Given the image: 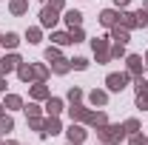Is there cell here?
I'll list each match as a JSON object with an SVG mask.
<instances>
[{
  "label": "cell",
  "instance_id": "cell-1",
  "mask_svg": "<svg viewBox=\"0 0 148 145\" xmlns=\"http://www.w3.org/2000/svg\"><path fill=\"white\" fill-rule=\"evenodd\" d=\"M97 137H100V140H103L106 145H117V142H123L125 131H123L120 125H108V122H106V125H100V128H97Z\"/></svg>",
  "mask_w": 148,
  "mask_h": 145
},
{
  "label": "cell",
  "instance_id": "cell-2",
  "mask_svg": "<svg viewBox=\"0 0 148 145\" xmlns=\"http://www.w3.org/2000/svg\"><path fill=\"white\" fill-rule=\"evenodd\" d=\"M91 49H94V54H97V63H108L111 60V54H108V37L91 40Z\"/></svg>",
  "mask_w": 148,
  "mask_h": 145
},
{
  "label": "cell",
  "instance_id": "cell-3",
  "mask_svg": "<svg viewBox=\"0 0 148 145\" xmlns=\"http://www.w3.org/2000/svg\"><path fill=\"white\" fill-rule=\"evenodd\" d=\"M106 85H108V91H123L128 85V71L125 74H108L106 77Z\"/></svg>",
  "mask_w": 148,
  "mask_h": 145
},
{
  "label": "cell",
  "instance_id": "cell-4",
  "mask_svg": "<svg viewBox=\"0 0 148 145\" xmlns=\"http://www.w3.org/2000/svg\"><path fill=\"white\" fill-rule=\"evenodd\" d=\"M20 63H23V60H20L17 54H3V57H0V74H9V71H14V68H17Z\"/></svg>",
  "mask_w": 148,
  "mask_h": 145
},
{
  "label": "cell",
  "instance_id": "cell-5",
  "mask_svg": "<svg viewBox=\"0 0 148 145\" xmlns=\"http://www.w3.org/2000/svg\"><path fill=\"white\" fill-rule=\"evenodd\" d=\"M57 9H51V6H46L43 12H40V26H46V29H54L57 26Z\"/></svg>",
  "mask_w": 148,
  "mask_h": 145
},
{
  "label": "cell",
  "instance_id": "cell-6",
  "mask_svg": "<svg viewBox=\"0 0 148 145\" xmlns=\"http://www.w3.org/2000/svg\"><path fill=\"white\" fill-rule=\"evenodd\" d=\"M137 108H148V83L137 77Z\"/></svg>",
  "mask_w": 148,
  "mask_h": 145
},
{
  "label": "cell",
  "instance_id": "cell-7",
  "mask_svg": "<svg viewBox=\"0 0 148 145\" xmlns=\"http://www.w3.org/2000/svg\"><path fill=\"white\" fill-rule=\"evenodd\" d=\"M125 63H128V77H143V57L140 54H128Z\"/></svg>",
  "mask_w": 148,
  "mask_h": 145
},
{
  "label": "cell",
  "instance_id": "cell-8",
  "mask_svg": "<svg viewBox=\"0 0 148 145\" xmlns=\"http://www.w3.org/2000/svg\"><path fill=\"white\" fill-rule=\"evenodd\" d=\"M49 134H60V120H57V117L43 120V131H40V137H49Z\"/></svg>",
  "mask_w": 148,
  "mask_h": 145
},
{
  "label": "cell",
  "instance_id": "cell-9",
  "mask_svg": "<svg viewBox=\"0 0 148 145\" xmlns=\"http://www.w3.org/2000/svg\"><path fill=\"white\" fill-rule=\"evenodd\" d=\"M120 26H125V29H140V17H137V14H134V12H123V14H120Z\"/></svg>",
  "mask_w": 148,
  "mask_h": 145
},
{
  "label": "cell",
  "instance_id": "cell-10",
  "mask_svg": "<svg viewBox=\"0 0 148 145\" xmlns=\"http://www.w3.org/2000/svg\"><path fill=\"white\" fill-rule=\"evenodd\" d=\"M86 122L94 125V128H100V125H106V122H108V117H106L103 111H88V114H86Z\"/></svg>",
  "mask_w": 148,
  "mask_h": 145
},
{
  "label": "cell",
  "instance_id": "cell-11",
  "mask_svg": "<svg viewBox=\"0 0 148 145\" xmlns=\"http://www.w3.org/2000/svg\"><path fill=\"white\" fill-rule=\"evenodd\" d=\"M66 134H69V142H83L88 131H86V128H83V125H74V122H71V128H69Z\"/></svg>",
  "mask_w": 148,
  "mask_h": 145
},
{
  "label": "cell",
  "instance_id": "cell-12",
  "mask_svg": "<svg viewBox=\"0 0 148 145\" xmlns=\"http://www.w3.org/2000/svg\"><path fill=\"white\" fill-rule=\"evenodd\" d=\"M100 23H103L106 29H111V26H117V23H120V14H117L114 9H106V12L100 14Z\"/></svg>",
  "mask_w": 148,
  "mask_h": 145
},
{
  "label": "cell",
  "instance_id": "cell-13",
  "mask_svg": "<svg viewBox=\"0 0 148 145\" xmlns=\"http://www.w3.org/2000/svg\"><path fill=\"white\" fill-rule=\"evenodd\" d=\"M111 40H114V43H128V29L120 26V23L111 26Z\"/></svg>",
  "mask_w": 148,
  "mask_h": 145
},
{
  "label": "cell",
  "instance_id": "cell-14",
  "mask_svg": "<svg viewBox=\"0 0 148 145\" xmlns=\"http://www.w3.org/2000/svg\"><path fill=\"white\" fill-rule=\"evenodd\" d=\"M46 111H49V117H57V114L63 111V100H60V97H49V100H46Z\"/></svg>",
  "mask_w": 148,
  "mask_h": 145
},
{
  "label": "cell",
  "instance_id": "cell-15",
  "mask_svg": "<svg viewBox=\"0 0 148 145\" xmlns=\"http://www.w3.org/2000/svg\"><path fill=\"white\" fill-rule=\"evenodd\" d=\"M69 114H71V122H86V114H88V111L83 108L80 103H71V108H69Z\"/></svg>",
  "mask_w": 148,
  "mask_h": 145
},
{
  "label": "cell",
  "instance_id": "cell-16",
  "mask_svg": "<svg viewBox=\"0 0 148 145\" xmlns=\"http://www.w3.org/2000/svg\"><path fill=\"white\" fill-rule=\"evenodd\" d=\"M0 43H3L6 49H17V46H20V34H14V31H6V34L0 37Z\"/></svg>",
  "mask_w": 148,
  "mask_h": 145
},
{
  "label": "cell",
  "instance_id": "cell-17",
  "mask_svg": "<svg viewBox=\"0 0 148 145\" xmlns=\"http://www.w3.org/2000/svg\"><path fill=\"white\" fill-rule=\"evenodd\" d=\"M17 77L23 80V83H29V80L34 77V68H32L29 63H20V66H17Z\"/></svg>",
  "mask_w": 148,
  "mask_h": 145
},
{
  "label": "cell",
  "instance_id": "cell-18",
  "mask_svg": "<svg viewBox=\"0 0 148 145\" xmlns=\"http://www.w3.org/2000/svg\"><path fill=\"white\" fill-rule=\"evenodd\" d=\"M69 68H71V60H63V57H60V60L51 63V71H54V74H66Z\"/></svg>",
  "mask_w": 148,
  "mask_h": 145
},
{
  "label": "cell",
  "instance_id": "cell-19",
  "mask_svg": "<svg viewBox=\"0 0 148 145\" xmlns=\"http://www.w3.org/2000/svg\"><path fill=\"white\" fill-rule=\"evenodd\" d=\"M32 97H34V100H49V88H46L43 83H34V85H32Z\"/></svg>",
  "mask_w": 148,
  "mask_h": 145
},
{
  "label": "cell",
  "instance_id": "cell-20",
  "mask_svg": "<svg viewBox=\"0 0 148 145\" xmlns=\"http://www.w3.org/2000/svg\"><path fill=\"white\" fill-rule=\"evenodd\" d=\"M9 9H12V14H26L29 0H12V3H9Z\"/></svg>",
  "mask_w": 148,
  "mask_h": 145
},
{
  "label": "cell",
  "instance_id": "cell-21",
  "mask_svg": "<svg viewBox=\"0 0 148 145\" xmlns=\"http://www.w3.org/2000/svg\"><path fill=\"white\" fill-rule=\"evenodd\" d=\"M88 100H91V105H106V103H108V94H106V91H91Z\"/></svg>",
  "mask_w": 148,
  "mask_h": 145
},
{
  "label": "cell",
  "instance_id": "cell-22",
  "mask_svg": "<svg viewBox=\"0 0 148 145\" xmlns=\"http://www.w3.org/2000/svg\"><path fill=\"white\" fill-rule=\"evenodd\" d=\"M66 23H69V26L74 29V26H80V23H83V14H80V12H74V9H71V12H66Z\"/></svg>",
  "mask_w": 148,
  "mask_h": 145
},
{
  "label": "cell",
  "instance_id": "cell-23",
  "mask_svg": "<svg viewBox=\"0 0 148 145\" xmlns=\"http://www.w3.org/2000/svg\"><path fill=\"white\" fill-rule=\"evenodd\" d=\"M12 128H14V120L6 117V114H0V134H9Z\"/></svg>",
  "mask_w": 148,
  "mask_h": 145
},
{
  "label": "cell",
  "instance_id": "cell-24",
  "mask_svg": "<svg viewBox=\"0 0 148 145\" xmlns=\"http://www.w3.org/2000/svg\"><path fill=\"white\" fill-rule=\"evenodd\" d=\"M51 40H54L57 46H69V43H71V34H66V31H54Z\"/></svg>",
  "mask_w": 148,
  "mask_h": 145
},
{
  "label": "cell",
  "instance_id": "cell-25",
  "mask_svg": "<svg viewBox=\"0 0 148 145\" xmlns=\"http://www.w3.org/2000/svg\"><path fill=\"white\" fill-rule=\"evenodd\" d=\"M123 131H125V134H137V131H140V120H125V122H123Z\"/></svg>",
  "mask_w": 148,
  "mask_h": 145
},
{
  "label": "cell",
  "instance_id": "cell-26",
  "mask_svg": "<svg viewBox=\"0 0 148 145\" xmlns=\"http://www.w3.org/2000/svg\"><path fill=\"white\" fill-rule=\"evenodd\" d=\"M3 105H6V108H20V105H23V100H20L17 94H9V97H6V103H3Z\"/></svg>",
  "mask_w": 148,
  "mask_h": 145
},
{
  "label": "cell",
  "instance_id": "cell-27",
  "mask_svg": "<svg viewBox=\"0 0 148 145\" xmlns=\"http://www.w3.org/2000/svg\"><path fill=\"white\" fill-rule=\"evenodd\" d=\"M108 54L111 57H125V43H114V46L108 49Z\"/></svg>",
  "mask_w": 148,
  "mask_h": 145
},
{
  "label": "cell",
  "instance_id": "cell-28",
  "mask_svg": "<svg viewBox=\"0 0 148 145\" xmlns=\"http://www.w3.org/2000/svg\"><path fill=\"white\" fill-rule=\"evenodd\" d=\"M32 68H34V80L37 83H43V80L49 77V68H46V66H32Z\"/></svg>",
  "mask_w": 148,
  "mask_h": 145
},
{
  "label": "cell",
  "instance_id": "cell-29",
  "mask_svg": "<svg viewBox=\"0 0 148 145\" xmlns=\"http://www.w3.org/2000/svg\"><path fill=\"white\" fill-rule=\"evenodd\" d=\"M71 68H77V71H86V68H88V60H86V57H74V60H71Z\"/></svg>",
  "mask_w": 148,
  "mask_h": 145
},
{
  "label": "cell",
  "instance_id": "cell-30",
  "mask_svg": "<svg viewBox=\"0 0 148 145\" xmlns=\"http://www.w3.org/2000/svg\"><path fill=\"white\" fill-rule=\"evenodd\" d=\"M69 34H71V43H83V40H86V37H83V29H80V26H74Z\"/></svg>",
  "mask_w": 148,
  "mask_h": 145
},
{
  "label": "cell",
  "instance_id": "cell-31",
  "mask_svg": "<svg viewBox=\"0 0 148 145\" xmlns=\"http://www.w3.org/2000/svg\"><path fill=\"white\" fill-rule=\"evenodd\" d=\"M26 40L29 43H40V29H29L26 31Z\"/></svg>",
  "mask_w": 148,
  "mask_h": 145
},
{
  "label": "cell",
  "instance_id": "cell-32",
  "mask_svg": "<svg viewBox=\"0 0 148 145\" xmlns=\"http://www.w3.org/2000/svg\"><path fill=\"white\" fill-rule=\"evenodd\" d=\"M128 137H131V145H145V137H143L140 131H137V134H128Z\"/></svg>",
  "mask_w": 148,
  "mask_h": 145
},
{
  "label": "cell",
  "instance_id": "cell-33",
  "mask_svg": "<svg viewBox=\"0 0 148 145\" xmlns=\"http://www.w3.org/2000/svg\"><path fill=\"white\" fill-rule=\"evenodd\" d=\"M69 100H71V103H80V100H83V91H80V88H71V91H69Z\"/></svg>",
  "mask_w": 148,
  "mask_h": 145
},
{
  "label": "cell",
  "instance_id": "cell-34",
  "mask_svg": "<svg viewBox=\"0 0 148 145\" xmlns=\"http://www.w3.org/2000/svg\"><path fill=\"white\" fill-rule=\"evenodd\" d=\"M46 60H49V63L60 60V51H57V49H46Z\"/></svg>",
  "mask_w": 148,
  "mask_h": 145
},
{
  "label": "cell",
  "instance_id": "cell-35",
  "mask_svg": "<svg viewBox=\"0 0 148 145\" xmlns=\"http://www.w3.org/2000/svg\"><path fill=\"white\" fill-rule=\"evenodd\" d=\"M26 114H29V117H40V108L32 103V105H26Z\"/></svg>",
  "mask_w": 148,
  "mask_h": 145
},
{
  "label": "cell",
  "instance_id": "cell-36",
  "mask_svg": "<svg viewBox=\"0 0 148 145\" xmlns=\"http://www.w3.org/2000/svg\"><path fill=\"white\" fill-rule=\"evenodd\" d=\"M49 6H51V9H57V12H60V9H63V6H66V0H51V3H49Z\"/></svg>",
  "mask_w": 148,
  "mask_h": 145
},
{
  "label": "cell",
  "instance_id": "cell-37",
  "mask_svg": "<svg viewBox=\"0 0 148 145\" xmlns=\"http://www.w3.org/2000/svg\"><path fill=\"white\" fill-rule=\"evenodd\" d=\"M6 91V80H3V74H0V94Z\"/></svg>",
  "mask_w": 148,
  "mask_h": 145
},
{
  "label": "cell",
  "instance_id": "cell-38",
  "mask_svg": "<svg viewBox=\"0 0 148 145\" xmlns=\"http://www.w3.org/2000/svg\"><path fill=\"white\" fill-rule=\"evenodd\" d=\"M114 3H117V6H128L131 0H114Z\"/></svg>",
  "mask_w": 148,
  "mask_h": 145
},
{
  "label": "cell",
  "instance_id": "cell-39",
  "mask_svg": "<svg viewBox=\"0 0 148 145\" xmlns=\"http://www.w3.org/2000/svg\"><path fill=\"white\" fill-rule=\"evenodd\" d=\"M140 12H143V14H148V0L143 3V9H140Z\"/></svg>",
  "mask_w": 148,
  "mask_h": 145
},
{
  "label": "cell",
  "instance_id": "cell-40",
  "mask_svg": "<svg viewBox=\"0 0 148 145\" xmlns=\"http://www.w3.org/2000/svg\"><path fill=\"white\" fill-rule=\"evenodd\" d=\"M0 145H17V142H0Z\"/></svg>",
  "mask_w": 148,
  "mask_h": 145
},
{
  "label": "cell",
  "instance_id": "cell-41",
  "mask_svg": "<svg viewBox=\"0 0 148 145\" xmlns=\"http://www.w3.org/2000/svg\"><path fill=\"white\" fill-rule=\"evenodd\" d=\"M3 108H6V105H3V103H0V114H3Z\"/></svg>",
  "mask_w": 148,
  "mask_h": 145
},
{
  "label": "cell",
  "instance_id": "cell-42",
  "mask_svg": "<svg viewBox=\"0 0 148 145\" xmlns=\"http://www.w3.org/2000/svg\"><path fill=\"white\" fill-rule=\"evenodd\" d=\"M69 145H80V142H69Z\"/></svg>",
  "mask_w": 148,
  "mask_h": 145
},
{
  "label": "cell",
  "instance_id": "cell-43",
  "mask_svg": "<svg viewBox=\"0 0 148 145\" xmlns=\"http://www.w3.org/2000/svg\"><path fill=\"white\" fill-rule=\"evenodd\" d=\"M145 60H148V54H145Z\"/></svg>",
  "mask_w": 148,
  "mask_h": 145
},
{
  "label": "cell",
  "instance_id": "cell-44",
  "mask_svg": "<svg viewBox=\"0 0 148 145\" xmlns=\"http://www.w3.org/2000/svg\"><path fill=\"white\" fill-rule=\"evenodd\" d=\"M145 142H148V140H145Z\"/></svg>",
  "mask_w": 148,
  "mask_h": 145
},
{
  "label": "cell",
  "instance_id": "cell-45",
  "mask_svg": "<svg viewBox=\"0 0 148 145\" xmlns=\"http://www.w3.org/2000/svg\"><path fill=\"white\" fill-rule=\"evenodd\" d=\"M0 37H3V34H0Z\"/></svg>",
  "mask_w": 148,
  "mask_h": 145
}]
</instances>
